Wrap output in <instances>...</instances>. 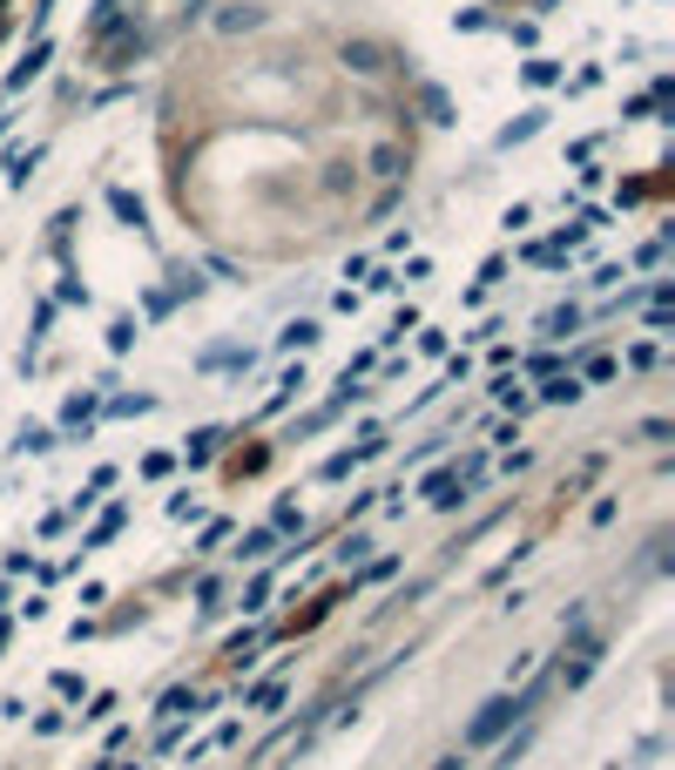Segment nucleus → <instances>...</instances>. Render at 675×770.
Masks as SVG:
<instances>
[{"mask_svg":"<svg viewBox=\"0 0 675 770\" xmlns=\"http://www.w3.org/2000/svg\"><path fill=\"white\" fill-rule=\"evenodd\" d=\"M42 68H48V48H34V55H27V61H21L14 74H8V89H27V81L42 74Z\"/></svg>","mask_w":675,"mask_h":770,"instance_id":"obj_13","label":"nucleus"},{"mask_svg":"<svg viewBox=\"0 0 675 770\" xmlns=\"http://www.w3.org/2000/svg\"><path fill=\"white\" fill-rule=\"evenodd\" d=\"M0 601H8V588H0Z\"/></svg>","mask_w":675,"mask_h":770,"instance_id":"obj_25","label":"nucleus"},{"mask_svg":"<svg viewBox=\"0 0 675 770\" xmlns=\"http://www.w3.org/2000/svg\"><path fill=\"white\" fill-rule=\"evenodd\" d=\"M581 392H587V386H581V379H568V372H554V379H547V392H540V399H547V405H574V399H581Z\"/></svg>","mask_w":675,"mask_h":770,"instance_id":"obj_8","label":"nucleus"},{"mask_svg":"<svg viewBox=\"0 0 675 770\" xmlns=\"http://www.w3.org/2000/svg\"><path fill=\"white\" fill-rule=\"evenodd\" d=\"M34 162H42V149H14V156H8V176H14V183H27V176H34Z\"/></svg>","mask_w":675,"mask_h":770,"instance_id":"obj_14","label":"nucleus"},{"mask_svg":"<svg viewBox=\"0 0 675 770\" xmlns=\"http://www.w3.org/2000/svg\"><path fill=\"white\" fill-rule=\"evenodd\" d=\"M264 595H270V575H257V582L244 588V608H251V616H257V608H264Z\"/></svg>","mask_w":675,"mask_h":770,"instance_id":"obj_20","label":"nucleus"},{"mask_svg":"<svg viewBox=\"0 0 675 770\" xmlns=\"http://www.w3.org/2000/svg\"><path fill=\"white\" fill-rule=\"evenodd\" d=\"M21 446H27V453H48V446H55V433H42V426H27V433H21Z\"/></svg>","mask_w":675,"mask_h":770,"instance_id":"obj_19","label":"nucleus"},{"mask_svg":"<svg viewBox=\"0 0 675 770\" xmlns=\"http://www.w3.org/2000/svg\"><path fill=\"white\" fill-rule=\"evenodd\" d=\"M668 433H675L668 420H649V426H642V439H649V446H668Z\"/></svg>","mask_w":675,"mask_h":770,"instance_id":"obj_23","label":"nucleus"},{"mask_svg":"<svg viewBox=\"0 0 675 770\" xmlns=\"http://www.w3.org/2000/svg\"><path fill=\"white\" fill-rule=\"evenodd\" d=\"M155 716H196V697H189V689H170V697H163V710H155Z\"/></svg>","mask_w":675,"mask_h":770,"instance_id":"obj_15","label":"nucleus"},{"mask_svg":"<svg viewBox=\"0 0 675 770\" xmlns=\"http://www.w3.org/2000/svg\"><path fill=\"white\" fill-rule=\"evenodd\" d=\"M277 345H317V324H304V318H298V324H291V332L277 338Z\"/></svg>","mask_w":675,"mask_h":770,"instance_id":"obj_18","label":"nucleus"},{"mask_svg":"<svg viewBox=\"0 0 675 770\" xmlns=\"http://www.w3.org/2000/svg\"><path fill=\"white\" fill-rule=\"evenodd\" d=\"M217 446H223V433H217V426H203V433L189 439V467H203V460L217 453Z\"/></svg>","mask_w":675,"mask_h":770,"instance_id":"obj_10","label":"nucleus"},{"mask_svg":"<svg viewBox=\"0 0 675 770\" xmlns=\"http://www.w3.org/2000/svg\"><path fill=\"white\" fill-rule=\"evenodd\" d=\"M338 61H345L351 74H379V68H385V48H379V41H345Z\"/></svg>","mask_w":675,"mask_h":770,"instance_id":"obj_2","label":"nucleus"},{"mask_svg":"<svg viewBox=\"0 0 675 770\" xmlns=\"http://www.w3.org/2000/svg\"><path fill=\"white\" fill-rule=\"evenodd\" d=\"M372 176H385V183L406 176V149H399V142H379V149H372Z\"/></svg>","mask_w":675,"mask_h":770,"instance_id":"obj_6","label":"nucleus"},{"mask_svg":"<svg viewBox=\"0 0 675 770\" xmlns=\"http://www.w3.org/2000/svg\"><path fill=\"white\" fill-rule=\"evenodd\" d=\"M426 501H432V507L466 501V494H459V467H440V473H432V480H426Z\"/></svg>","mask_w":675,"mask_h":770,"instance_id":"obj_3","label":"nucleus"},{"mask_svg":"<svg viewBox=\"0 0 675 770\" xmlns=\"http://www.w3.org/2000/svg\"><path fill=\"white\" fill-rule=\"evenodd\" d=\"M277 548V527H257V535H244V561H270Z\"/></svg>","mask_w":675,"mask_h":770,"instance_id":"obj_11","label":"nucleus"},{"mask_svg":"<svg viewBox=\"0 0 675 770\" xmlns=\"http://www.w3.org/2000/svg\"><path fill=\"white\" fill-rule=\"evenodd\" d=\"M459 763H466V757H459V750H453V757H440V763H432V770H459Z\"/></svg>","mask_w":675,"mask_h":770,"instance_id":"obj_24","label":"nucleus"},{"mask_svg":"<svg viewBox=\"0 0 675 770\" xmlns=\"http://www.w3.org/2000/svg\"><path fill=\"white\" fill-rule=\"evenodd\" d=\"M115 527H123V507H108V514L95 520V535H89V541H108V535H115Z\"/></svg>","mask_w":675,"mask_h":770,"instance_id":"obj_21","label":"nucleus"},{"mask_svg":"<svg viewBox=\"0 0 675 770\" xmlns=\"http://www.w3.org/2000/svg\"><path fill=\"white\" fill-rule=\"evenodd\" d=\"M527 710H534V689H527V697H513V689H500V697H493V703H480V716L466 723V750H487V744H500V737H507V729L521 723Z\"/></svg>","mask_w":675,"mask_h":770,"instance_id":"obj_1","label":"nucleus"},{"mask_svg":"<svg viewBox=\"0 0 675 770\" xmlns=\"http://www.w3.org/2000/svg\"><path fill=\"white\" fill-rule=\"evenodd\" d=\"M547 129V108H527L521 122H507V129H500V149H513V142H534Z\"/></svg>","mask_w":675,"mask_h":770,"instance_id":"obj_4","label":"nucleus"},{"mask_svg":"<svg viewBox=\"0 0 675 770\" xmlns=\"http://www.w3.org/2000/svg\"><path fill=\"white\" fill-rule=\"evenodd\" d=\"M419 108H426V122H453V102H446V89H432V81L419 89Z\"/></svg>","mask_w":675,"mask_h":770,"instance_id":"obj_9","label":"nucleus"},{"mask_svg":"<svg viewBox=\"0 0 675 770\" xmlns=\"http://www.w3.org/2000/svg\"><path fill=\"white\" fill-rule=\"evenodd\" d=\"M277 697H284V682H277V676H264V682H257V689H251V703H257V710H270V703H277Z\"/></svg>","mask_w":675,"mask_h":770,"instance_id":"obj_16","label":"nucleus"},{"mask_svg":"<svg viewBox=\"0 0 675 770\" xmlns=\"http://www.w3.org/2000/svg\"><path fill=\"white\" fill-rule=\"evenodd\" d=\"M217 27H223V34H251V27H264V8H257V0H244V8H223Z\"/></svg>","mask_w":675,"mask_h":770,"instance_id":"obj_5","label":"nucleus"},{"mask_svg":"<svg viewBox=\"0 0 675 770\" xmlns=\"http://www.w3.org/2000/svg\"><path fill=\"white\" fill-rule=\"evenodd\" d=\"M108 203H115V217H123L129 230H142V203H136L129 189H108Z\"/></svg>","mask_w":675,"mask_h":770,"instance_id":"obj_12","label":"nucleus"},{"mask_svg":"<svg viewBox=\"0 0 675 770\" xmlns=\"http://www.w3.org/2000/svg\"><path fill=\"white\" fill-rule=\"evenodd\" d=\"M594 669H602V642H587V648H574V663H568V689H581Z\"/></svg>","mask_w":675,"mask_h":770,"instance_id":"obj_7","label":"nucleus"},{"mask_svg":"<svg viewBox=\"0 0 675 770\" xmlns=\"http://www.w3.org/2000/svg\"><path fill=\"white\" fill-rule=\"evenodd\" d=\"M574 324H581V311L568 304V311H554V318H547V332H554V338H568V332H574Z\"/></svg>","mask_w":675,"mask_h":770,"instance_id":"obj_17","label":"nucleus"},{"mask_svg":"<svg viewBox=\"0 0 675 770\" xmlns=\"http://www.w3.org/2000/svg\"><path fill=\"white\" fill-rule=\"evenodd\" d=\"M554 74H561V68H554V61H527V81H534V89H547V81Z\"/></svg>","mask_w":675,"mask_h":770,"instance_id":"obj_22","label":"nucleus"}]
</instances>
